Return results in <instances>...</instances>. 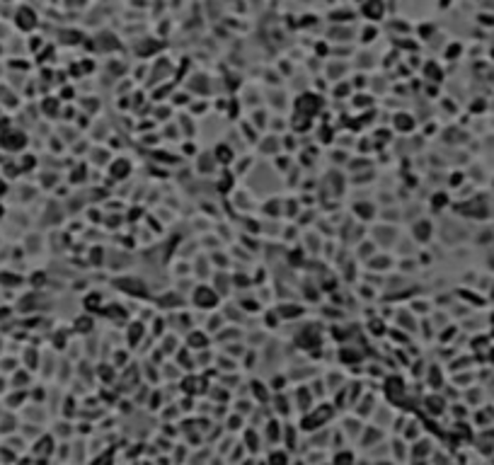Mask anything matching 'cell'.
Returning <instances> with one entry per match:
<instances>
[{
  "label": "cell",
  "instance_id": "5",
  "mask_svg": "<svg viewBox=\"0 0 494 465\" xmlns=\"http://www.w3.org/2000/svg\"><path fill=\"white\" fill-rule=\"evenodd\" d=\"M429 230H431V225H429L426 220L424 223H417V225H414V238L422 240V243H426V240H429Z\"/></svg>",
  "mask_w": 494,
  "mask_h": 465
},
{
  "label": "cell",
  "instance_id": "3",
  "mask_svg": "<svg viewBox=\"0 0 494 465\" xmlns=\"http://www.w3.org/2000/svg\"><path fill=\"white\" fill-rule=\"evenodd\" d=\"M361 13L366 15L368 20H381L383 13H385L383 0H366V3H363V8H361Z\"/></svg>",
  "mask_w": 494,
  "mask_h": 465
},
{
  "label": "cell",
  "instance_id": "1",
  "mask_svg": "<svg viewBox=\"0 0 494 465\" xmlns=\"http://www.w3.org/2000/svg\"><path fill=\"white\" fill-rule=\"evenodd\" d=\"M218 303V296H216V291L208 286H196L194 291V305H199V308H213Z\"/></svg>",
  "mask_w": 494,
  "mask_h": 465
},
{
  "label": "cell",
  "instance_id": "4",
  "mask_svg": "<svg viewBox=\"0 0 494 465\" xmlns=\"http://www.w3.org/2000/svg\"><path fill=\"white\" fill-rule=\"evenodd\" d=\"M213 155H216V160H218L220 165H230V163H233V148H230V146H225V143H220L218 148L213 151Z\"/></svg>",
  "mask_w": 494,
  "mask_h": 465
},
{
  "label": "cell",
  "instance_id": "6",
  "mask_svg": "<svg viewBox=\"0 0 494 465\" xmlns=\"http://www.w3.org/2000/svg\"><path fill=\"white\" fill-rule=\"evenodd\" d=\"M410 114H398V119H395V126H398L400 131H410L412 129V119H407Z\"/></svg>",
  "mask_w": 494,
  "mask_h": 465
},
{
  "label": "cell",
  "instance_id": "2",
  "mask_svg": "<svg viewBox=\"0 0 494 465\" xmlns=\"http://www.w3.org/2000/svg\"><path fill=\"white\" fill-rule=\"evenodd\" d=\"M15 22H17V27L22 29V32H32V29L37 27V15L32 13L29 8H20L17 15H15Z\"/></svg>",
  "mask_w": 494,
  "mask_h": 465
},
{
  "label": "cell",
  "instance_id": "7",
  "mask_svg": "<svg viewBox=\"0 0 494 465\" xmlns=\"http://www.w3.org/2000/svg\"><path fill=\"white\" fill-rule=\"evenodd\" d=\"M354 463V455L346 451V453H339L337 458H334V465H351Z\"/></svg>",
  "mask_w": 494,
  "mask_h": 465
}]
</instances>
